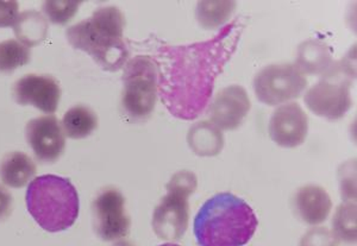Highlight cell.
I'll use <instances>...</instances> for the list:
<instances>
[{
  "instance_id": "obj_4",
  "label": "cell",
  "mask_w": 357,
  "mask_h": 246,
  "mask_svg": "<svg viewBox=\"0 0 357 246\" xmlns=\"http://www.w3.org/2000/svg\"><path fill=\"white\" fill-rule=\"evenodd\" d=\"M26 207L35 222L48 232H60L74 225L79 217V194L68 178L42 175L30 182Z\"/></svg>"
},
{
  "instance_id": "obj_19",
  "label": "cell",
  "mask_w": 357,
  "mask_h": 246,
  "mask_svg": "<svg viewBox=\"0 0 357 246\" xmlns=\"http://www.w3.org/2000/svg\"><path fill=\"white\" fill-rule=\"evenodd\" d=\"M65 134L72 139H84L97 130L98 117L93 109L77 105L68 109L62 119Z\"/></svg>"
},
{
  "instance_id": "obj_25",
  "label": "cell",
  "mask_w": 357,
  "mask_h": 246,
  "mask_svg": "<svg viewBox=\"0 0 357 246\" xmlns=\"http://www.w3.org/2000/svg\"><path fill=\"white\" fill-rule=\"evenodd\" d=\"M197 187H198L197 176L190 170H180L178 173H175L167 183V190L185 194L187 197H191L197 190Z\"/></svg>"
},
{
  "instance_id": "obj_26",
  "label": "cell",
  "mask_w": 357,
  "mask_h": 246,
  "mask_svg": "<svg viewBox=\"0 0 357 246\" xmlns=\"http://www.w3.org/2000/svg\"><path fill=\"white\" fill-rule=\"evenodd\" d=\"M333 231L326 227H313L301 238V246H338Z\"/></svg>"
},
{
  "instance_id": "obj_9",
  "label": "cell",
  "mask_w": 357,
  "mask_h": 246,
  "mask_svg": "<svg viewBox=\"0 0 357 246\" xmlns=\"http://www.w3.org/2000/svg\"><path fill=\"white\" fill-rule=\"evenodd\" d=\"M185 194L167 190L166 197L155 208L153 230L158 238L176 242L186 233L190 222V202Z\"/></svg>"
},
{
  "instance_id": "obj_24",
  "label": "cell",
  "mask_w": 357,
  "mask_h": 246,
  "mask_svg": "<svg viewBox=\"0 0 357 246\" xmlns=\"http://www.w3.org/2000/svg\"><path fill=\"white\" fill-rule=\"evenodd\" d=\"M338 182L342 199L344 201L356 202V162L355 158L345 162L338 169Z\"/></svg>"
},
{
  "instance_id": "obj_29",
  "label": "cell",
  "mask_w": 357,
  "mask_h": 246,
  "mask_svg": "<svg viewBox=\"0 0 357 246\" xmlns=\"http://www.w3.org/2000/svg\"><path fill=\"white\" fill-rule=\"evenodd\" d=\"M114 246H134L132 244H130V243L128 242H119L116 244Z\"/></svg>"
},
{
  "instance_id": "obj_1",
  "label": "cell",
  "mask_w": 357,
  "mask_h": 246,
  "mask_svg": "<svg viewBox=\"0 0 357 246\" xmlns=\"http://www.w3.org/2000/svg\"><path fill=\"white\" fill-rule=\"evenodd\" d=\"M244 25L240 20L211 40L187 45H161L155 57L158 95L173 117L195 121L211 101L215 80L237 50Z\"/></svg>"
},
{
  "instance_id": "obj_2",
  "label": "cell",
  "mask_w": 357,
  "mask_h": 246,
  "mask_svg": "<svg viewBox=\"0 0 357 246\" xmlns=\"http://www.w3.org/2000/svg\"><path fill=\"white\" fill-rule=\"evenodd\" d=\"M259 226L252 207L231 193L215 194L200 207L193 231L199 246H244Z\"/></svg>"
},
{
  "instance_id": "obj_5",
  "label": "cell",
  "mask_w": 357,
  "mask_h": 246,
  "mask_svg": "<svg viewBox=\"0 0 357 246\" xmlns=\"http://www.w3.org/2000/svg\"><path fill=\"white\" fill-rule=\"evenodd\" d=\"M355 54L353 50L341 61L333 65L316 85L306 92L305 105L318 117L338 121L349 112L353 106L351 84L355 80Z\"/></svg>"
},
{
  "instance_id": "obj_12",
  "label": "cell",
  "mask_w": 357,
  "mask_h": 246,
  "mask_svg": "<svg viewBox=\"0 0 357 246\" xmlns=\"http://www.w3.org/2000/svg\"><path fill=\"white\" fill-rule=\"evenodd\" d=\"M13 98L20 105H31L45 114H53L59 107L61 89L55 77L29 74L16 81Z\"/></svg>"
},
{
  "instance_id": "obj_16",
  "label": "cell",
  "mask_w": 357,
  "mask_h": 246,
  "mask_svg": "<svg viewBox=\"0 0 357 246\" xmlns=\"http://www.w3.org/2000/svg\"><path fill=\"white\" fill-rule=\"evenodd\" d=\"M187 143L195 155L213 157L223 150V132L210 121H198L188 131Z\"/></svg>"
},
{
  "instance_id": "obj_23",
  "label": "cell",
  "mask_w": 357,
  "mask_h": 246,
  "mask_svg": "<svg viewBox=\"0 0 357 246\" xmlns=\"http://www.w3.org/2000/svg\"><path fill=\"white\" fill-rule=\"evenodd\" d=\"M82 1H45L43 11L54 24H66L79 10Z\"/></svg>"
},
{
  "instance_id": "obj_30",
  "label": "cell",
  "mask_w": 357,
  "mask_h": 246,
  "mask_svg": "<svg viewBox=\"0 0 357 246\" xmlns=\"http://www.w3.org/2000/svg\"><path fill=\"white\" fill-rule=\"evenodd\" d=\"M158 246H180L178 244H174V243H166V244H162V245Z\"/></svg>"
},
{
  "instance_id": "obj_27",
  "label": "cell",
  "mask_w": 357,
  "mask_h": 246,
  "mask_svg": "<svg viewBox=\"0 0 357 246\" xmlns=\"http://www.w3.org/2000/svg\"><path fill=\"white\" fill-rule=\"evenodd\" d=\"M18 8L17 1H0V28L13 26L20 15Z\"/></svg>"
},
{
  "instance_id": "obj_15",
  "label": "cell",
  "mask_w": 357,
  "mask_h": 246,
  "mask_svg": "<svg viewBox=\"0 0 357 246\" xmlns=\"http://www.w3.org/2000/svg\"><path fill=\"white\" fill-rule=\"evenodd\" d=\"M333 63V54L329 45L321 40H305L298 47L294 66L304 75L321 77Z\"/></svg>"
},
{
  "instance_id": "obj_13",
  "label": "cell",
  "mask_w": 357,
  "mask_h": 246,
  "mask_svg": "<svg viewBox=\"0 0 357 246\" xmlns=\"http://www.w3.org/2000/svg\"><path fill=\"white\" fill-rule=\"evenodd\" d=\"M252 109L247 91L240 85H232L220 91L212 100L208 116L218 129H238Z\"/></svg>"
},
{
  "instance_id": "obj_8",
  "label": "cell",
  "mask_w": 357,
  "mask_h": 246,
  "mask_svg": "<svg viewBox=\"0 0 357 246\" xmlns=\"http://www.w3.org/2000/svg\"><path fill=\"white\" fill-rule=\"evenodd\" d=\"M94 232L105 242H116L129 233L131 220L126 212V198L117 188L106 187L92 202Z\"/></svg>"
},
{
  "instance_id": "obj_10",
  "label": "cell",
  "mask_w": 357,
  "mask_h": 246,
  "mask_svg": "<svg viewBox=\"0 0 357 246\" xmlns=\"http://www.w3.org/2000/svg\"><path fill=\"white\" fill-rule=\"evenodd\" d=\"M25 137L38 161L52 163L65 151V132L59 119L52 114L29 121Z\"/></svg>"
},
{
  "instance_id": "obj_3",
  "label": "cell",
  "mask_w": 357,
  "mask_h": 246,
  "mask_svg": "<svg viewBox=\"0 0 357 246\" xmlns=\"http://www.w3.org/2000/svg\"><path fill=\"white\" fill-rule=\"evenodd\" d=\"M124 26L126 18L122 11L114 6H106L70 26L66 36L73 48L89 54L102 69L117 72L130 56L124 40Z\"/></svg>"
},
{
  "instance_id": "obj_22",
  "label": "cell",
  "mask_w": 357,
  "mask_h": 246,
  "mask_svg": "<svg viewBox=\"0 0 357 246\" xmlns=\"http://www.w3.org/2000/svg\"><path fill=\"white\" fill-rule=\"evenodd\" d=\"M30 56V49L17 40L0 42V73H13L29 63Z\"/></svg>"
},
{
  "instance_id": "obj_18",
  "label": "cell",
  "mask_w": 357,
  "mask_h": 246,
  "mask_svg": "<svg viewBox=\"0 0 357 246\" xmlns=\"http://www.w3.org/2000/svg\"><path fill=\"white\" fill-rule=\"evenodd\" d=\"M13 28L18 42L30 48L45 40L48 33V22L41 13L25 11L18 15Z\"/></svg>"
},
{
  "instance_id": "obj_7",
  "label": "cell",
  "mask_w": 357,
  "mask_h": 246,
  "mask_svg": "<svg viewBox=\"0 0 357 246\" xmlns=\"http://www.w3.org/2000/svg\"><path fill=\"white\" fill-rule=\"evenodd\" d=\"M252 87L262 104L278 106L301 97L307 87V79L294 65L273 63L257 72Z\"/></svg>"
},
{
  "instance_id": "obj_20",
  "label": "cell",
  "mask_w": 357,
  "mask_h": 246,
  "mask_svg": "<svg viewBox=\"0 0 357 246\" xmlns=\"http://www.w3.org/2000/svg\"><path fill=\"white\" fill-rule=\"evenodd\" d=\"M236 1H199L195 8V18L206 30L223 28L235 13Z\"/></svg>"
},
{
  "instance_id": "obj_14",
  "label": "cell",
  "mask_w": 357,
  "mask_h": 246,
  "mask_svg": "<svg viewBox=\"0 0 357 246\" xmlns=\"http://www.w3.org/2000/svg\"><path fill=\"white\" fill-rule=\"evenodd\" d=\"M293 210L301 222L316 226L329 218L333 201L328 192L317 185H306L296 190L292 200Z\"/></svg>"
},
{
  "instance_id": "obj_21",
  "label": "cell",
  "mask_w": 357,
  "mask_h": 246,
  "mask_svg": "<svg viewBox=\"0 0 357 246\" xmlns=\"http://www.w3.org/2000/svg\"><path fill=\"white\" fill-rule=\"evenodd\" d=\"M333 233L338 242L356 243V202H342L333 219Z\"/></svg>"
},
{
  "instance_id": "obj_28",
  "label": "cell",
  "mask_w": 357,
  "mask_h": 246,
  "mask_svg": "<svg viewBox=\"0 0 357 246\" xmlns=\"http://www.w3.org/2000/svg\"><path fill=\"white\" fill-rule=\"evenodd\" d=\"M13 210V197L5 190L4 187L0 186V220L8 218Z\"/></svg>"
},
{
  "instance_id": "obj_6",
  "label": "cell",
  "mask_w": 357,
  "mask_h": 246,
  "mask_svg": "<svg viewBox=\"0 0 357 246\" xmlns=\"http://www.w3.org/2000/svg\"><path fill=\"white\" fill-rule=\"evenodd\" d=\"M158 97V68L149 56L131 59L123 74V114L131 121H144L154 112Z\"/></svg>"
},
{
  "instance_id": "obj_17",
  "label": "cell",
  "mask_w": 357,
  "mask_h": 246,
  "mask_svg": "<svg viewBox=\"0 0 357 246\" xmlns=\"http://www.w3.org/2000/svg\"><path fill=\"white\" fill-rule=\"evenodd\" d=\"M36 174V164L28 155L13 151L5 155L0 163V178L11 188H22L33 180Z\"/></svg>"
},
{
  "instance_id": "obj_11",
  "label": "cell",
  "mask_w": 357,
  "mask_h": 246,
  "mask_svg": "<svg viewBox=\"0 0 357 246\" xmlns=\"http://www.w3.org/2000/svg\"><path fill=\"white\" fill-rule=\"evenodd\" d=\"M268 132L272 141L286 149L301 146L309 133V118L296 102L284 104L273 112Z\"/></svg>"
}]
</instances>
